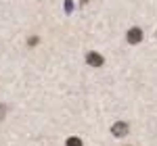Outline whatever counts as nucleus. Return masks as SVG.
Here are the masks:
<instances>
[{
	"mask_svg": "<svg viewBox=\"0 0 157 146\" xmlns=\"http://www.w3.org/2000/svg\"><path fill=\"white\" fill-rule=\"evenodd\" d=\"M140 40H143V31H140L138 27H134V29L128 31V42H130V44H138Z\"/></svg>",
	"mask_w": 157,
	"mask_h": 146,
	"instance_id": "1",
	"label": "nucleus"
},
{
	"mask_svg": "<svg viewBox=\"0 0 157 146\" xmlns=\"http://www.w3.org/2000/svg\"><path fill=\"white\" fill-rule=\"evenodd\" d=\"M111 132H113V136H126L128 134V125L126 123H113V127H111Z\"/></svg>",
	"mask_w": 157,
	"mask_h": 146,
	"instance_id": "2",
	"label": "nucleus"
},
{
	"mask_svg": "<svg viewBox=\"0 0 157 146\" xmlns=\"http://www.w3.org/2000/svg\"><path fill=\"white\" fill-rule=\"evenodd\" d=\"M86 61L90 63L92 67H98V65H103V57L97 54V52H88V54H86Z\"/></svg>",
	"mask_w": 157,
	"mask_h": 146,
	"instance_id": "3",
	"label": "nucleus"
},
{
	"mask_svg": "<svg viewBox=\"0 0 157 146\" xmlns=\"http://www.w3.org/2000/svg\"><path fill=\"white\" fill-rule=\"evenodd\" d=\"M67 146H82V140L80 138H69L67 140Z\"/></svg>",
	"mask_w": 157,
	"mask_h": 146,
	"instance_id": "4",
	"label": "nucleus"
},
{
	"mask_svg": "<svg viewBox=\"0 0 157 146\" xmlns=\"http://www.w3.org/2000/svg\"><path fill=\"white\" fill-rule=\"evenodd\" d=\"M65 9H67V11H71V9H73V4H71V0H67V2H65Z\"/></svg>",
	"mask_w": 157,
	"mask_h": 146,
	"instance_id": "5",
	"label": "nucleus"
}]
</instances>
